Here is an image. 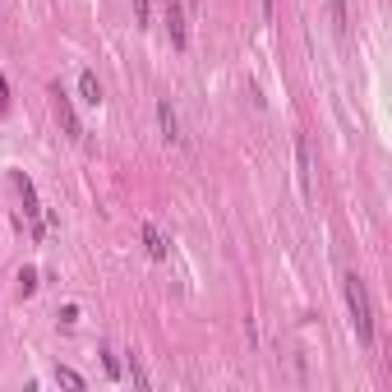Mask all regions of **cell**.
I'll return each mask as SVG.
<instances>
[{
  "mask_svg": "<svg viewBox=\"0 0 392 392\" xmlns=\"http://www.w3.org/2000/svg\"><path fill=\"white\" fill-rule=\"evenodd\" d=\"M342 291H347V309H351V323H355V337L360 347H374V309H369V291L355 272L342 277Z\"/></svg>",
  "mask_w": 392,
  "mask_h": 392,
  "instance_id": "obj_1",
  "label": "cell"
},
{
  "mask_svg": "<svg viewBox=\"0 0 392 392\" xmlns=\"http://www.w3.org/2000/svg\"><path fill=\"white\" fill-rule=\"evenodd\" d=\"M296 176H300V194L305 198H314V166H309V138L305 134H296Z\"/></svg>",
  "mask_w": 392,
  "mask_h": 392,
  "instance_id": "obj_2",
  "label": "cell"
},
{
  "mask_svg": "<svg viewBox=\"0 0 392 392\" xmlns=\"http://www.w3.org/2000/svg\"><path fill=\"white\" fill-rule=\"evenodd\" d=\"M51 97H56V116H61L65 134H70V138H79L83 130H79V116H74V106H70V92H65L61 83H56V88H51Z\"/></svg>",
  "mask_w": 392,
  "mask_h": 392,
  "instance_id": "obj_3",
  "label": "cell"
},
{
  "mask_svg": "<svg viewBox=\"0 0 392 392\" xmlns=\"http://www.w3.org/2000/svg\"><path fill=\"white\" fill-rule=\"evenodd\" d=\"M14 185H19V194H23V212L32 217V231L42 236L46 227H42V203H37V194H32V180L23 176V171H19V176H14Z\"/></svg>",
  "mask_w": 392,
  "mask_h": 392,
  "instance_id": "obj_4",
  "label": "cell"
},
{
  "mask_svg": "<svg viewBox=\"0 0 392 392\" xmlns=\"http://www.w3.org/2000/svg\"><path fill=\"white\" fill-rule=\"evenodd\" d=\"M166 28H171V42L180 46V51H185V46H189V28H185V10H180V5H176V0L166 5Z\"/></svg>",
  "mask_w": 392,
  "mask_h": 392,
  "instance_id": "obj_5",
  "label": "cell"
},
{
  "mask_svg": "<svg viewBox=\"0 0 392 392\" xmlns=\"http://www.w3.org/2000/svg\"><path fill=\"white\" fill-rule=\"evenodd\" d=\"M157 121H162V134L171 138V143H176V138H180V121H176V111H171V102H157Z\"/></svg>",
  "mask_w": 392,
  "mask_h": 392,
  "instance_id": "obj_6",
  "label": "cell"
},
{
  "mask_svg": "<svg viewBox=\"0 0 392 392\" xmlns=\"http://www.w3.org/2000/svg\"><path fill=\"white\" fill-rule=\"evenodd\" d=\"M79 92H83V102H88V106H102V83H97V74H92V70H83V74H79Z\"/></svg>",
  "mask_w": 392,
  "mask_h": 392,
  "instance_id": "obj_7",
  "label": "cell"
},
{
  "mask_svg": "<svg viewBox=\"0 0 392 392\" xmlns=\"http://www.w3.org/2000/svg\"><path fill=\"white\" fill-rule=\"evenodd\" d=\"M143 245H148L152 258H166V240H162V231L152 227V222H143Z\"/></svg>",
  "mask_w": 392,
  "mask_h": 392,
  "instance_id": "obj_8",
  "label": "cell"
},
{
  "mask_svg": "<svg viewBox=\"0 0 392 392\" xmlns=\"http://www.w3.org/2000/svg\"><path fill=\"white\" fill-rule=\"evenodd\" d=\"M56 383H65V388H83V374L70 369V364H56Z\"/></svg>",
  "mask_w": 392,
  "mask_h": 392,
  "instance_id": "obj_9",
  "label": "cell"
},
{
  "mask_svg": "<svg viewBox=\"0 0 392 392\" xmlns=\"http://www.w3.org/2000/svg\"><path fill=\"white\" fill-rule=\"evenodd\" d=\"M32 291H37V272L23 268V272H19V296H32Z\"/></svg>",
  "mask_w": 392,
  "mask_h": 392,
  "instance_id": "obj_10",
  "label": "cell"
},
{
  "mask_svg": "<svg viewBox=\"0 0 392 392\" xmlns=\"http://www.w3.org/2000/svg\"><path fill=\"white\" fill-rule=\"evenodd\" d=\"M332 23H337V32L347 37V0H332Z\"/></svg>",
  "mask_w": 392,
  "mask_h": 392,
  "instance_id": "obj_11",
  "label": "cell"
},
{
  "mask_svg": "<svg viewBox=\"0 0 392 392\" xmlns=\"http://www.w3.org/2000/svg\"><path fill=\"white\" fill-rule=\"evenodd\" d=\"M61 323H65V328H70V323H79V305H65V309H61Z\"/></svg>",
  "mask_w": 392,
  "mask_h": 392,
  "instance_id": "obj_12",
  "label": "cell"
},
{
  "mask_svg": "<svg viewBox=\"0 0 392 392\" xmlns=\"http://www.w3.org/2000/svg\"><path fill=\"white\" fill-rule=\"evenodd\" d=\"M10 111V83H5V74H0V116Z\"/></svg>",
  "mask_w": 392,
  "mask_h": 392,
  "instance_id": "obj_13",
  "label": "cell"
},
{
  "mask_svg": "<svg viewBox=\"0 0 392 392\" xmlns=\"http://www.w3.org/2000/svg\"><path fill=\"white\" fill-rule=\"evenodd\" d=\"M102 364H106V374H111V378L121 374V364H116V355H111V351H102Z\"/></svg>",
  "mask_w": 392,
  "mask_h": 392,
  "instance_id": "obj_14",
  "label": "cell"
},
{
  "mask_svg": "<svg viewBox=\"0 0 392 392\" xmlns=\"http://www.w3.org/2000/svg\"><path fill=\"white\" fill-rule=\"evenodd\" d=\"M134 19L138 23H148V0H134Z\"/></svg>",
  "mask_w": 392,
  "mask_h": 392,
  "instance_id": "obj_15",
  "label": "cell"
}]
</instances>
